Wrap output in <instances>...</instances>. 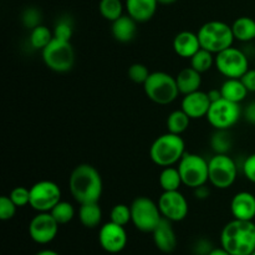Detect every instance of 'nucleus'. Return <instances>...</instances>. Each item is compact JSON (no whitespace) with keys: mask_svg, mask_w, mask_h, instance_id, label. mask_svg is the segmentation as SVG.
<instances>
[{"mask_svg":"<svg viewBox=\"0 0 255 255\" xmlns=\"http://www.w3.org/2000/svg\"><path fill=\"white\" fill-rule=\"evenodd\" d=\"M177 167L183 186L196 189L209 181L208 161L199 154L186 152Z\"/></svg>","mask_w":255,"mask_h":255,"instance_id":"obj_7","label":"nucleus"},{"mask_svg":"<svg viewBox=\"0 0 255 255\" xmlns=\"http://www.w3.org/2000/svg\"><path fill=\"white\" fill-rule=\"evenodd\" d=\"M243 174L249 182L255 184V153H252L246 158L243 163Z\"/></svg>","mask_w":255,"mask_h":255,"instance_id":"obj_39","label":"nucleus"},{"mask_svg":"<svg viewBox=\"0 0 255 255\" xmlns=\"http://www.w3.org/2000/svg\"><path fill=\"white\" fill-rule=\"evenodd\" d=\"M177 86H178L179 94L188 95L196 92L202 86V74L194 70L193 67H184L177 74L176 76Z\"/></svg>","mask_w":255,"mask_h":255,"instance_id":"obj_22","label":"nucleus"},{"mask_svg":"<svg viewBox=\"0 0 255 255\" xmlns=\"http://www.w3.org/2000/svg\"><path fill=\"white\" fill-rule=\"evenodd\" d=\"M214 66L226 79H241L249 70V60L246 52L231 46L216 55Z\"/></svg>","mask_w":255,"mask_h":255,"instance_id":"obj_11","label":"nucleus"},{"mask_svg":"<svg viewBox=\"0 0 255 255\" xmlns=\"http://www.w3.org/2000/svg\"><path fill=\"white\" fill-rule=\"evenodd\" d=\"M69 188L79 204L96 203L100 202L104 191L102 177L91 164H79L70 174Z\"/></svg>","mask_w":255,"mask_h":255,"instance_id":"obj_1","label":"nucleus"},{"mask_svg":"<svg viewBox=\"0 0 255 255\" xmlns=\"http://www.w3.org/2000/svg\"><path fill=\"white\" fill-rule=\"evenodd\" d=\"M40 21H41V14H40L39 10L35 9V7H29V9L25 10L24 14H22V22H24V25L27 29L32 30L34 27L39 26V25L41 24Z\"/></svg>","mask_w":255,"mask_h":255,"instance_id":"obj_38","label":"nucleus"},{"mask_svg":"<svg viewBox=\"0 0 255 255\" xmlns=\"http://www.w3.org/2000/svg\"><path fill=\"white\" fill-rule=\"evenodd\" d=\"M60 201H61V189L55 182L44 179L36 182L30 188L29 206L37 213L50 212Z\"/></svg>","mask_w":255,"mask_h":255,"instance_id":"obj_12","label":"nucleus"},{"mask_svg":"<svg viewBox=\"0 0 255 255\" xmlns=\"http://www.w3.org/2000/svg\"><path fill=\"white\" fill-rule=\"evenodd\" d=\"M127 75H128L129 80L134 84H141L143 85L144 82L147 81L148 76L151 75L148 67L143 64H139V62H136V64H132L131 66L128 67V71H127Z\"/></svg>","mask_w":255,"mask_h":255,"instance_id":"obj_34","label":"nucleus"},{"mask_svg":"<svg viewBox=\"0 0 255 255\" xmlns=\"http://www.w3.org/2000/svg\"><path fill=\"white\" fill-rule=\"evenodd\" d=\"M208 96L211 99V102H216L218 100L222 99V94H221V89H212L208 91Z\"/></svg>","mask_w":255,"mask_h":255,"instance_id":"obj_43","label":"nucleus"},{"mask_svg":"<svg viewBox=\"0 0 255 255\" xmlns=\"http://www.w3.org/2000/svg\"><path fill=\"white\" fill-rule=\"evenodd\" d=\"M197 35L202 49L208 50L214 55L233 46L234 35L232 26L224 21L211 20L199 27Z\"/></svg>","mask_w":255,"mask_h":255,"instance_id":"obj_4","label":"nucleus"},{"mask_svg":"<svg viewBox=\"0 0 255 255\" xmlns=\"http://www.w3.org/2000/svg\"><path fill=\"white\" fill-rule=\"evenodd\" d=\"M241 80L249 92H255V69H249Z\"/></svg>","mask_w":255,"mask_h":255,"instance_id":"obj_40","label":"nucleus"},{"mask_svg":"<svg viewBox=\"0 0 255 255\" xmlns=\"http://www.w3.org/2000/svg\"><path fill=\"white\" fill-rule=\"evenodd\" d=\"M153 242L157 248L163 253H172L177 247V237L172 227V222L162 218L161 223L156 227L153 232Z\"/></svg>","mask_w":255,"mask_h":255,"instance_id":"obj_18","label":"nucleus"},{"mask_svg":"<svg viewBox=\"0 0 255 255\" xmlns=\"http://www.w3.org/2000/svg\"><path fill=\"white\" fill-rule=\"evenodd\" d=\"M110 219L119 226H127L132 219L131 207L124 203L116 204V206L112 207L111 212H110Z\"/></svg>","mask_w":255,"mask_h":255,"instance_id":"obj_33","label":"nucleus"},{"mask_svg":"<svg viewBox=\"0 0 255 255\" xmlns=\"http://www.w3.org/2000/svg\"><path fill=\"white\" fill-rule=\"evenodd\" d=\"M251 255H255V251H254V252H253V253H252Z\"/></svg>","mask_w":255,"mask_h":255,"instance_id":"obj_47","label":"nucleus"},{"mask_svg":"<svg viewBox=\"0 0 255 255\" xmlns=\"http://www.w3.org/2000/svg\"><path fill=\"white\" fill-rule=\"evenodd\" d=\"M211 104L208 92L198 90L192 94L184 95L181 102V109L191 117V120H198L207 117Z\"/></svg>","mask_w":255,"mask_h":255,"instance_id":"obj_16","label":"nucleus"},{"mask_svg":"<svg viewBox=\"0 0 255 255\" xmlns=\"http://www.w3.org/2000/svg\"><path fill=\"white\" fill-rule=\"evenodd\" d=\"M243 116L247 122L255 126V101L249 102L243 111Z\"/></svg>","mask_w":255,"mask_h":255,"instance_id":"obj_41","label":"nucleus"},{"mask_svg":"<svg viewBox=\"0 0 255 255\" xmlns=\"http://www.w3.org/2000/svg\"><path fill=\"white\" fill-rule=\"evenodd\" d=\"M9 197L17 208H21L30 203V189L26 187H16L10 192Z\"/></svg>","mask_w":255,"mask_h":255,"instance_id":"obj_37","label":"nucleus"},{"mask_svg":"<svg viewBox=\"0 0 255 255\" xmlns=\"http://www.w3.org/2000/svg\"><path fill=\"white\" fill-rule=\"evenodd\" d=\"M79 219L82 226L86 227V228L94 229L99 227L102 221V209L99 202L80 204Z\"/></svg>","mask_w":255,"mask_h":255,"instance_id":"obj_25","label":"nucleus"},{"mask_svg":"<svg viewBox=\"0 0 255 255\" xmlns=\"http://www.w3.org/2000/svg\"><path fill=\"white\" fill-rule=\"evenodd\" d=\"M125 9H126V7H125V4L121 0H100V14H101L102 17L106 19L107 21L114 22L115 20L121 17L122 15H124Z\"/></svg>","mask_w":255,"mask_h":255,"instance_id":"obj_29","label":"nucleus"},{"mask_svg":"<svg viewBox=\"0 0 255 255\" xmlns=\"http://www.w3.org/2000/svg\"><path fill=\"white\" fill-rule=\"evenodd\" d=\"M60 224L55 221L50 212L37 213L30 221L29 234L30 238L37 244H47L55 239L59 232Z\"/></svg>","mask_w":255,"mask_h":255,"instance_id":"obj_14","label":"nucleus"},{"mask_svg":"<svg viewBox=\"0 0 255 255\" xmlns=\"http://www.w3.org/2000/svg\"><path fill=\"white\" fill-rule=\"evenodd\" d=\"M207 255H231L226 249L223 248H217V249H212Z\"/></svg>","mask_w":255,"mask_h":255,"instance_id":"obj_44","label":"nucleus"},{"mask_svg":"<svg viewBox=\"0 0 255 255\" xmlns=\"http://www.w3.org/2000/svg\"><path fill=\"white\" fill-rule=\"evenodd\" d=\"M242 115L243 110L241 104L231 102L222 97L218 101L212 102L207 114V120L213 128L228 131L238 124Z\"/></svg>","mask_w":255,"mask_h":255,"instance_id":"obj_10","label":"nucleus"},{"mask_svg":"<svg viewBox=\"0 0 255 255\" xmlns=\"http://www.w3.org/2000/svg\"><path fill=\"white\" fill-rule=\"evenodd\" d=\"M52 39H54V32H52V30H50L49 27L42 24H40L39 26L30 30L29 41L32 49L35 50L42 51L50 44V41Z\"/></svg>","mask_w":255,"mask_h":255,"instance_id":"obj_28","label":"nucleus"},{"mask_svg":"<svg viewBox=\"0 0 255 255\" xmlns=\"http://www.w3.org/2000/svg\"><path fill=\"white\" fill-rule=\"evenodd\" d=\"M232 144H233V142H232L228 131L217 129L216 133L212 136L211 146L216 153L228 154V152L232 149Z\"/></svg>","mask_w":255,"mask_h":255,"instance_id":"obj_32","label":"nucleus"},{"mask_svg":"<svg viewBox=\"0 0 255 255\" xmlns=\"http://www.w3.org/2000/svg\"><path fill=\"white\" fill-rule=\"evenodd\" d=\"M52 32H54V37H56V39L70 41L72 36V32H74V27H72L71 21L69 19H60L55 24Z\"/></svg>","mask_w":255,"mask_h":255,"instance_id":"obj_35","label":"nucleus"},{"mask_svg":"<svg viewBox=\"0 0 255 255\" xmlns=\"http://www.w3.org/2000/svg\"><path fill=\"white\" fill-rule=\"evenodd\" d=\"M219 89L223 99L236 104L243 102L249 94L241 79H227Z\"/></svg>","mask_w":255,"mask_h":255,"instance_id":"obj_23","label":"nucleus"},{"mask_svg":"<svg viewBox=\"0 0 255 255\" xmlns=\"http://www.w3.org/2000/svg\"><path fill=\"white\" fill-rule=\"evenodd\" d=\"M186 153V142L179 134H161L152 142L149 147V158L156 166L171 167L179 163Z\"/></svg>","mask_w":255,"mask_h":255,"instance_id":"obj_3","label":"nucleus"},{"mask_svg":"<svg viewBox=\"0 0 255 255\" xmlns=\"http://www.w3.org/2000/svg\"><path fill=\"white\" fill-rule=\"evenodd\" d=\"M42 61L51 71L65 74L75 65V50L71 42L54 37L41 51Z\"/></svg>","mask_w":255,"mask_h":255,"instance_id":"obj_6","label":"nucleus"},{"mask_svg":"<svg viewBox=\"0 0 255 255\" xmlns=\"http://www.w3.org/2000/svg\"><path fill=\"white\" fill-rule=\"evenodd\" d=\"M51 216L54 217L55 221L62 226V224H67L74 219L75 217V208L71 203L66 201H60L54 208L50 211Z\"/></svg>","mask_w":255,"mask_h":255,"instance_id":"obj_31","label":"nucleus"},{"mask_svg":"<svg viewBox=\"0 0 255 255\" xmlns=\"http://www.w3.org/2000/svg\"><path fill=\"white\" fill-rule=\"evenodd\" d=\"M177 0H158L159 4L162 5H169V4H173V2H176Z\"/></svg>","mask_w":255,"mask_h":255,"instance_id":"obj_46","label":"nucleus"},{"mask_svg":"<svg viewBox=\"0 0 255 255\" xmlns=\"http://www.w3.org/2000/svg\"><path fill=\"white\" fill-rule=\"evenodd\" d=\"M36 255H60V254L56 253V252H54V251H50V249H45V251L39 252Z\"/></svg>","mask_w":255,"mask_h":255,"instance_id":"obj_45","label":"nucleus"},{"mask_svg":"<svg viewBox=\"0 0 255 255\" xmlns=\"http://www.w3.org/2000/svg\"><path fill=\"white\" fill-rule=\"evenodd\" d=\"M16 208L14 202L10 199L9 196L0 197V219L1 221H10L14 218L16 213Z\"/></svg>","mask_w":255,"mask_h":255,"instance_id":"obj_36","label":"nucleus"},{"mask_svg":"<svg viewBox=\"0 0 255 255\" xmlns=\"http://www.w3.org/2000/svg\"><path fill=\"white\" fill-rule=\"evenodd\" d=\"M159 187L163 192H171V191H179L181 186L183 184L179 174L178 167H164L162 168L161 173L158 177Z\"/></svg>","mask_w":255,"mask_h":255,"instance_id":"obj_26","label":"nucleus"},{"mask_svg":"<svg viewBox=\"0 0 255 255\" xmlns=\"http://www.w3.org/2000/svg\"><path fill=\"white\" fill-rule=\"evenodd\" d=\"M146 96L157 105L172 104L176 101L179 95L176 77L164 71L151 72L147 81L143 84Z\"/></svg>","mask_w":255,"mask_h":255,"instance_id":"obj_5","label":"nucleus"},{"mask_svg":"<svg viewBox=\"0 0 255 255\" xmlns=\"http://www.w3.org/2000/svg\"><path fill=\"white\" fill-rule=\"evenodd\" d=\"M189 124H191V117L183 111V110H176V111H172L168 115L166 121L167 126V132H171V133L179 134L181 136L183 132H186L188 129Z\"/></svg>","mask_w":255,"mask_h":255,"instance_id":"obj_27","label":"nucleus"},{"mask_svg":"<svg viewBox=\"0 0 255 255\" xmlns=\"http://www.w3.org/2000/svg\"><path fill=\"white\" fill-rule=\"evenodd\" d=\"M209 183L218 189H228L236 183L238 166L229 154L216 153L208 161Z\"/></svg>","mask_w":255,"mask_h":255,"instance_id":"obj_9","label":"nucleus"},{"mask_svg":"<svg viewBox=\"0 0 255 255\" xmlns=\"http://www.w3.org/2000/svg\"><path fill=\"white\" fill-rule=\"evenodd\" d=\"M231 212L234 219L253 221L255 218L254 194L247 191H242L234 194L231 201Z\"/></svg>","mask_w":255,"mask_h":255,"instance_id":"obj_17","label":"nucleus"},{"mask_svg":"<svg viewBox=\"0 0 255 255\" xmlns=\"http://www.w3.org/2000/svg\"><path fill=\"white\" fill-rule=\"evenodd\" d=\"M221 243L231 255H251L255 251V223L233 219L224 226Z\"/></svg>","mask_w":255,"mask_h":255,"instance_id":"obj_2","label":"nucleus"},{"mask_svg":"<svg viewBox=\"0 0 255 255\" xmlns=\"http://www.w3.org/2000/svg\"><path fill=\"white\" fill-rule=\"evenodd\" d=\"M199 49H201V42H199L198 35L194 32L184 30L174 36L173 50L179 57L191 59Z\"/></svg>","mask_w":255,"mask_h":255,"instance_id":"obj_20","label":"nucleus"},{"mask_svg":"<svg viewBox=\"0 0 255 255\" xmlns=\"http://www.w3.org/2000/svg\"><path fill=\"white\" fill-rule=\"evenodd\" d=\"M189 61H191V67H193L194 70H197L201 74H204V72L209 71L214 66V64H216V56L211 51L201 47L189 59Z\"/></svg>","mask_w":255,"mask_h":255,"instance_id":"obj_30","label":"nucleus"},{"mask_svg":"<svg viewBox=\"0 0 255 255\" xmlns=\"http://www.w3.org/2000/svg\"><path fill=\"white\" fill-rule=\"evenodd\" d=\"M99 242L102 249L107 253H120L124 251L127 244V233L125 231V227L110 221L100 229Z\"/></svg>","mask_w":255,"mask_h":255,"instance_id":"obj_15","label":"nucleus"},{"mask_svg":"<svg viewBox=\"0 0 255 255\" xmlns=\"http://www.w3.org/2000/svg\"><path fill=\"white\" fill-rule=\"evenodd\" d=\"M157 204L162 217L171 222H181L188 216V202L179 191L163 192Z\"/></svg>","mask_w":255,"mask_h":255,"instance_id":"obj_13","label":"nucleus"},{"mask_svg":"<svg viewBox=\"0 0 255 255\" xmlns=\"http://www.w3.org/2000/svg\"><path fill=\"white\" fill-rule=\"evenodd\" d=\"M137 24L138 22L134 19H132L128 14L122 15L117 20H115L111 25V32L115 40L119 42L132 41L137 34Z\"/></svg>","mask_w":255,"mask_h":255,"instance_id":"obj_21","label":"nucleus"},{"mask_svg":"<svg viewBox=\"0 0 255 255\" xmlns=\"http://www.w3.org/2000/svg\"><path fill=\"white\" fill-rule=\"evenodd\" d=\"M158 0H125L126 11L137 22H147L154 16Z\"/></svg>","mask_w":255,"mask_h":255,"instance_id":"obj_19","label":"nucleus"},{"mask_svg":"<svg viewBox=\"0 0 255 255\" xmlns=\"http://www.w3.org/2000/svg\"><path fill=\"white\" fill-rule=\"evenodd\" d=\"M194 194H196V197L198 199H206L208 198L209 194H211V191H209L208 187L204 184V186H201L198 187V188L194 189Z\"/></svg>","mask_w":255,"mask_h":255,"instance_id":"obj_42","label":"nucleus"},{"mask_svg":"<svg viewBox=\"0 0 255 255\" xmlns=\"http://www.w3.org/2000/svg\"><path fill=\"white\" fill-rule=\"evenodd\" d=\"M232 31L234 40L241 42H249L255 40V20L249 16H241L233 21Z\"/></svg>","mask_w":255,"mask_h":255,"instance_id":"obj_24","label":"nucleus"},{"mask_svg":"<svg viewBox=\"0 0 255 255\" xmlns=\"http://www.w3.org/2000/svg\"><path fill=\"white\" fill-rule=\"evenodd\" d=\"M131 222L133 226L143 233H152L161 223L162 214L158 204L148 197H137L131 203Z\"/></svg>","mask_w":255,"mask_h":255,"instance_id":"obj_8","label":"nucleus"}]
</instances>
